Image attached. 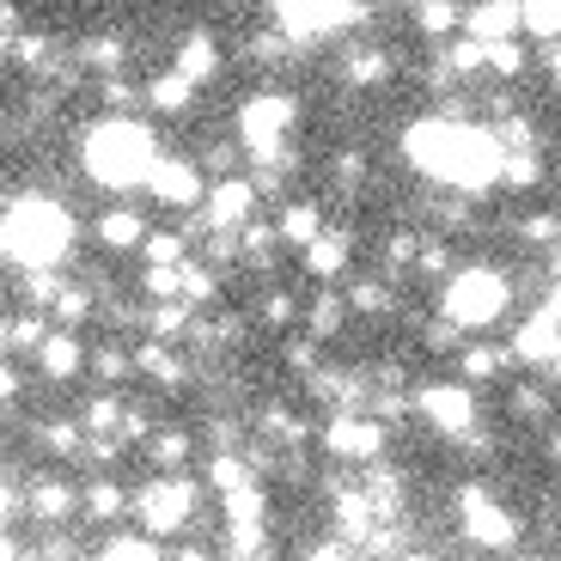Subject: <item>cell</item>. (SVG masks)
Masks as SVG:
<instances>
[{
  "label": "cell",
  "mask_w": 561,
  "mask_h": 561,
  "mask_svg": "<svg viewBox=\"0 0 561 561\" xmlns=\"http://www.w3.org/2000/svg\"><path fill=\"white\" fill-rule=\"evenodd\" d=\"M403 159L421 171V178L446 183L451 196L477 202V196H489V190H501L506 147L494 140V123L427 111V116H415V123L403 128Z\"/></svg>",
  "instance_id": "6da1fadb"
},
{
  "label": "cell",
  "mask_w": 561,
  "mask_h": 561,
  "mask_svg": "<svg viewBox=\"0 0 561 561\" xmlns=\"http://www.w3.org/2000/svg\"><path fill=\"white\" fill-rule=\"evenodd\" d=\"M159 128L140 123V116H85L80 128V171L111 196H128V190H147L159 165Z\"/></svg>",
  "instance_id": "7a4b0ae2"
},
{
  "label": "cell",
  "mask_w": 561,
  "mask_h": 561,
  "mask_svg": "<svg viewBox=\"0 0 561 561\" xmlns=\"http://www.w3.org/2000/svg\"><path fill=\"white\" fill-rule=\"evenodd\" d=\"M73 232H80V220H73V208L61 196H49V190H25L19 196L13 190V202H7V263L19 275L56 268L73 251Z\"/></svg>",
  "instance_id": "3957f363"
},
{
  "label": "cell",
  "mask_w": 561,
  "mask_h": 561,
  "mask_svg": "<svg viewBox=\"0 0 561 561\" xmlns=\"http://www.w3.org/2000/svg\"><path fill=\"white\" fill-rule=\"evenodd\" d=\"M506 311H513V275L494 268V263H463L458 275L439 287V318L470 342L489 336Z\"/></svg>",
  "instance_id": "277c9868"
},
{
  "label": "cell",
  "mask_w": 561,
  "mask_h": 561,
  "mask_svg": "<svg viewBox=\"0 0 561 561\" xmlns=\"http://www.w3.org/2000/svg\"><path fill=\"white\" fill-rule=\"evenodd\" d=\"M232 128H239V147L251 153V165H275L280 153H294L299 99H294V92H280V85H256V92H244V99H239Z\"/></svg>",
  "instance_id": "5b68a950"
},
{
  "label": "cell",
  "mask_w": 561,
  "mask_h": 561,
  "mask_svg": "<svg viewBox=\"0 0 561 561\" xmlns=\"http://www.w3.org/2000/svg\"><path fill=\"white\" fill-rule=\"evenodd\" d=\"M128 519L153 537V543L183 537L202 519V477H147L135 489V513H128Z\"/></svg>",
  "instance_id": "8992f818"
},
{
  "label": "cell",
  "mask_w": 561,
  "mask_h": 561,
  "mask_svg": "<svg viewBox=\"0 0 561 561\" xmlns=\"http://www.w3.org/2000/svg\"><path fill=\"white\" fill-rule=\"evenodd\" d=\"M458 531H463V543L489 549V556H506V549H519L525 525L489 482H463L458 489Z\"/></svg>",
  "instance_id": "52a82bcc"
},
{
  "label": "cell",
  "mask_w": 561,
  "mask_h": 561,
  "mask_svg": "<svg viewBox=\"0 0 561 561\" xmlns=\"http://www.w3.org/2000/svg\"><path fill=\"white\" fill-rule=\"evenodd\" d=\"M415 415L434 427L439 439H482V403L463 379H427L415 385Z\"/></svg>",
  "instance_id": "ba28073f"
},
{
  "label": "cell",
  "mask_w": 561,
  "mask_h": 561,
  "mask_svg": "<svg viewBox=\"0 0 561 561\" xmlns=\"http://www.w3.org/2000/svg\"><path fill=\"white\" fill-rule=\"evenodd\" d=\"M318 446L330 463H360V470H373L385 458V446H391V427L373 409H348V415H330L318 427Z\"/></svg>",
  "instance_id": "9c48e42d"
},
{
  "label": "cell",
  "mask_w": 561,
  "mask_h": 561,
  "mask_svg": "<svg viewBox=\"0 0 561 561\" xmlns=\"http://www.w3.org/2000/svg\"><path fill=\"white\" fill-rule=\"evenodd\" d=\"M85 506V482H73L68 470H37L25 477V525H37V537H61Z\"/></svg>",
  "instance_id": "30bf717a"
},
{
  "label": "cell",
  "mask_w": 561,
  "mask_h": 561,
  "mask_svg": "<svg viewBox=\"0 0 561 561\" xmlns=\"http://www.w3.org/2000/svg\"><path fill=\"white\" fill-rule=\"evenodd\" d=\"M208 190H214V178L202 171V159H190V153H165L153 165V178H147V196H153L159 208H183V214L208 208Z\"/></svg>",
  "instance_id": "8fae6325"
},
{
  "label": "cell",
  "mask_w": 561,
  "mask_h": 561,
  "mask_svg": "<svg viewBox=\"0 0 561 561\" xmlns=\"http://www.w3.org/2000/svg\"><path fill=\"white\" fill-rule=\"evenodd\" d=\"M256 208H263V190H256L251 178H220L208 190V208L196 214V244L208 239V232H244V226H256Z\"/></svg>",
  "instance_id": "7c38bea8"
},
{
  "label": "cell",
  "mask_w": 561,
  "mask_h": 561,
  "mask_svg": "<svg viewBox=\"0 0 561 561\" xmlns=\"http://www.w3.org/2000/svg\"><path fill=\"white\" fill-rule=\"evenodd\" d=\"M31 373H37L43 385H73L80 373H92V348H85V336H73V330H49V342L37 348Z\"/></svg>",
  "instance_id": "4fadbf2b"
},
{
  "label": "cell",
  "mask_w": 561,
  "mask_h": 561,
  "mask_svg": "<svg viewBox=\"0 0 561 561\" xmlns=\"http://www.w3.org/2000/svg\"><path fill=\"white\" fill-rule=\"evenodd\" d=\"M506 348H513V360H525V366H537V373H549V366H556V354H561V323L549 318L543 306L525 311V318L513 323Z\"/></svg>",
  "instance_id": "5bb4252c"
},
{
  "label": "cell",
  "mask_w": 561,
  "mask_h": 561,
  "mask_svg": "<svg viewBox=\"0 0 561 561\" xmlns=\"http://www.w3.org/2000/svg\"><path fill=\"white\" fill-rule=\"evenodd\" d=\"M135 513V489H123L116 477H85V506H80V519L92 525V531L111 537L116 525Z\"/></svg>",
  "instance_id": "9a60e30c"
},
{
  "label": "cell",
  "mask_w": 561,
  "mask_h": 561,
  "mask_svg": "<svg viewBox=\"0 0 561 561\" xmlns=\"http://www.w3.org/2000/svg\"><path fill=\"white\" fill-rule=\"evenodd\" d=\"M92 239H99L104 251H147L153 226H147V214H140L135 202H111V208L92 220Z\"/></svg>",
  "instance_id": "2e32d148"
},
{
  "label": "cell",
  "mask_w": 561,
  "mask_h": 561,
  "mask_svg": "<svg viewBox=\"0 0 561 561\" xmlns=\"http://www.w3.org/2000/svg\"><path fill=\"white\" fill-rule=\"evenodd\" d=\"M463 37H477L482 49H494V43H525L519 37V7H513V0H482V7H463Z\"/></svg>",
  "instance_id": "e0dca14e"
},
{
  "label": "cell",
  "mask_w": 561,
  "mask_h": 561,
  "mask_svg": "<svg viewBox=\"0 0 561 561\" xmlns=\"http://www.w3.org/2000/svg\"><path fill=\"white\" fill-rule=\"evenodd\" d=\"M348 323H354L348 294H342V287H318V294L306 299V323H299V330H306V342H336Z\"/></svg>",
  "instance_id": "ac0fdd59"
},
{
  "label": "cell",
  "mask_w": 561,
  "mask_h": 561,
  "mask_svg": "<svg viewBox=\"0 0 561 561\" xmlns=\"http://www.w3.org/2000/svg\"><path fill=\"white\" fill-rule=\"evenodd\" d=\"M147 458H153V477H190V458H196V427L165 421V427L147 439Z\"/></svg>",
  "instance_id": "d6986e66"
},
{
  "label": "cell",
  "mask_w": 561,
  "mask_h": 561,
  "mask_svg": "<svg viewBox=\"0 0 561 561\" xmlns=\"http://www.w3.org/2000/svg\"><path fill=\"white\" fill-rule=\"evenodd\" d=\"M391 68L397 61L385 56L379 43L360 37V43H348V56H342V85H348V92H379V85L391 80Z\"/></svg>",
  "instance_id": "ffe728a7"
},
{
  "label": "cell",
  "mask_w": 561,
  "mask_h": 561,
  "mask_svg": "<svg viewBox=\"0 0 561 561\" xmlns=\"http://www.w3.org/2000/svg\"><path fill=\"white\" fill-rule=\"evenodd\" d=\"M506 366H513V348H506V342L477 336V342H463V348H458V379L470 385V391H477V385L506 379Z\"/></svg>",
  "instance_id": "44dd1931"
},
{
  "label": "cell",
  "mask_w": 561,
  "mask_h": 561,
  "mask_svg": "<svg viewBox=\"0 0 561 561\" xmlns=\"http://www.w3.org/2000/svg\"><path fill=\"white\" fill-rule=\"evenodd\" d=\"M299 263H306V275L323 280V287H330V280H348V268H354V239L342 232V226H330V232H323V239L311 244L306 256H299Z\"/></svg>",
  "instance_id": "7402d4cb"
},
{
  "label": "cell",
  "mask_w": 561,
  "mask_h": 561,
  "mask_svg": "<svg viewBox=\"0 0 561 561\" xmlns=\"http://www.w3.org/2000/svg\"><path fill=\"white\" fill-rule=\"evenodd\" d=\"M171 68H178L183 80L208 85L214 73H220V37H214V31H183L178 49H171Z\"/></svg>",
  "instance_id": "603a6c76"
},
{
  "label": "cell",
  "mask_w": 561,
  "mask_h": 561,
  "mask_svg": "<svg viewBox=\"0 0 561 561\" xmlns=\"http://www.w3.org/2000/svg\"><path fill=\"white\" fill-rule=\"evenodd\" d=\"M275 232H280V244H287V251H299V256H306L311 244H318L323 232H330V220H323V208H318V202H280Z\"/></svg>",
  "instance_id": "cb8c5ba5"
},
{
  "label": "cell",
  "mask_w": 561,
  "mask_h": 561,
  "mask_svg": "<svg viewBox=\"0 0 561 561\" xmlns=\"http://www.w3.org/2000/svg\"><path fill=\"white\" fill-rule=\"evenodd\" d=\"M135 373L140 379H153L159 391H183V385H190V360H183V348H165V342H135Z\"/></svg>",
  "instance_id": "d4e9b609"
},
{
  "label": "cell",
  "mask_w": 561,
  "mask_h": 561,
  "mask_svg": "<svg viewBox=\"0 0 561 561\" xmlns=\"http://www.w3.org/2000/svg\"><path fill=\"white\" fill-rule=\"evenodd\" d=\"M506 415L549 434V427H556V385L549 379H519L513 391H506Z\"/></svg>",
  "instance_id": "484cf974"
},
{
  "label": "cell",
  "mask_w": 561,
  "mask_h": 561,
  "mask_svg": "<svg viewBox=\"0 0 561 561\" xmlns=\"http://www.w3.org/2000/svg\"><path fill=\"white\" fill-rule=\"evenodd\" d=\"M348 311L354 318H391L397 311V287H391V275H348Z\"/></svg>",
  "instance_id": "4316f807"
},
{
  "label": "cell",
  "mask_w": 561,
  "mask_h": 561,
  "mask_svg": "<svg viewBox=\"0 0 561 561\" xmlns=\"http://www.w3.org/2000/svg\"><path fill=\"white\" fill-rule=\"evenodd\" d=\"M49 330H56V323L43 318V311L19 306L13 318H7V360H37V348L49 342Z\"/></svg>",
  "instance_id": "83f0119b"
},
{
  "label": "cell",
  "mask_w": 561,
  "mask_h": 561,
  "mask_svg": "<svg viewBox=\"0 0 561 561\" xmlns=\"http://www.w3.org/2000/svg\"><path fill=\"white\" fill-rule=\"evenodd\" d=\"M190 104H196V80H183L178 68H165V73H153V80H147V111L183 116Z\"/></svg>",
  "instance_id": "f1b7e54d"
},
{
  "label": "cell",
  "mask_w": 561,
  "mask_h": 561,
  "mask_svg": "<svg viewBox=\"0 0 561 561\" xmlns=\"http://www.w3.org/2000/svg\"><path fill=\"white\" fill-rule=\"evenodd\" d=\"M409 25H415L421 37L434 43V49H446L451 37H463V7H446V0H434V7H415V13H409Z\"/></svg>",
  "instance_id": "f546056e"
},
{
  "label": "cell",
  "mask_w": 561,
  "mask_h": 561,
  "mask_svg": "<svg viewBox=\"0 0 561 561\" xmlns=\"http://www.w3.org/2000/svg\"><path fill=\"white\" fill-rule=\"evenodd\" d=\"M92 311H99V287H92V280H68V287H61V299H56V311H49V323L80 336V323L92 318Z\"/></svg>",
  "instance_id": "4dcf8cb0"
},
{
  "label": "cell",
  "mask_w": 561,
  "mask_h": 561,
  "mask_svg": "<svg viewBox=\"0 0 561 561\" xmlns=\"http://www.w3.org/2000/svg\"><path fill=\"white\" fill-rule=\"evenodd\" d=\"M306 323V306H299L287 287H268L263 299H256V330H275V336H287V330H299Z\"/></svg>",
  "instance_id": "1f68e13d"
},
{
  "label": "cell",
  "mask_w": 561,
  "mask_h": 561,
  "mask_svg": "<svg viewBox=\"0 0 561 561\" xmlns=\"http://www.w3.org/2000/svg\"><path fill=\"white\" fill-rule=\"evenodd\" d=\"M123 409H128V397H85V409H80V427H85V439H123Z\"/></svg>",
  "instance_id": "d6a6232c"
},
{
  "label": "cell",
  "mask_w": 561,
  "mask_h": 561,
  "mask_svg": "<svg viewBox=\"0 0 561 561\" xmlns=\"http://www.w3.org/2000/svg\"><path fill=\"white\" fill-rule=\"evenodd\" d=\"M519 37L561 49V0H525L519 7Z\"/></svg>",
  "instance_id": "836d02e7"
},
{
  "label": "cell",
  "mask_w": 561,
  "mask_h": 561,
  "mask_svg": "<svg viewBox=\"0 0 561 561\" xmlns=\"http://www.w3.org/2000/svg\"><path fill=\"white\" fill-rule=\"evenodd\" d=\"M171 549H159L147 531H111L99 549H92V561H165Z\"/></svg>",
  "instance_id": "e575fe53"
},
{
  "label": "cell",
  "mask_w": 561,
  "mask_h": 561,
  "mask_svg": "<svg viewBox=\"0 0 561 561\" xmlns=\"http://www.w3.org/2000/svg\"><path fill=\"white\" fill-rule=\"evenodd\" d=\"M543 159L537 153H506V165H501V190H513V196H537L543 190Z\"/></svg>",
  "instance_id": "d590c367"
},
{
  "label": "cell",
  "mask_w": 561,
  "mask_h": 561,
  "mask_svg": "<svg viewBox=\"0 0 561 561\" xmlns=\"http://www.w3.org/2000/svg\"><path fill=\"white\" fill-rule=\"evenodd\" d=\"M183 299H190V306H214V299H220V268H214L208 256H190V263H183Z\"/></svg>",
  "instance_id": "8d00e7d4"
},
{
  "label": "cell",
  "mask_w": 561,
  "mask_h": 561,
  "mask_svg": "<svg viewBox=\"0 0 561 561\" xmlns=\"http://www.w3.org/2000/svg\"><path fill=\"white\" fill-rule=\"evenodd\" d=\"M135 373V348H92V379L99 385H123Z\"/></svg>",
  "instance_id": "74e56055"
},
{
  "label": "cell",
  "mask_w": 561,
  "mask_h": 561,
  "mask_svg": "<svg viewBox=\"0 0 561 561\" xmlns=\"http://www.w3.org/2000/svg\"><path fill=\"white\" fill-rule=\"evenodd\" d=\"M489 73H494V80H519V73H525V43H494V49H489Z\"/></svg>",
  "instance_id": "f35d334b"
},
{
  "label": "cell",
  "mask_w": 561,
  "mask_h": 561,
  "mask_svg": "<svg viewBox=\"0 0 561 561\" xmlns=\"http://www.w3.org/2000/svg\"><path fill=\"white\" fill-rule=\"evenodd\" d=\"M299 561H360V549L342 543V537H311V543L299 549Z\"/></svg>",
  "instance_id": "ab89813d"
},
{
  "label": "cell",
  "mask_w": 561,
  "mask_h": 561,
  "mask_svg": "<svg viewBox=\"0 0 561 561\" xmlns=\"http://www.w3.org/2000/svg\"><path fill=\"white\" fill-rule=\"evenodd\" d=\"M7 561H43V549L25 543V537H7Z\"/></svg>",
  "instance_id": "60d3db41"
},
{
  "label": "cell",
  "mask_w": 561,
  "mask_h": 561,
  "mask_svg": "<svg viewBox=\"0 0 561 561\" xmlns=\"http://www.w3.org/2000/svg\"><path fill=\"white\" fill-rule=\"evenodd\" d=\"M165 561H220V556H214V549H202V543H178Z\"/></svg>",
  "instance_id": "b9f144b4"
},
{
  "label": "cell",
  "mask_w": 561,
  "mask_h": 561,
  "mask_svg": "<svg viewBox=\"0 0 561 561\" xmlns=\"http://www.w3.org/2000/svg\"><path fill=\"white\" fill-rule=\"evenodd\" d=\"M543 311L561 323V280H549V287H543Z\"/></svg>",
  "instance_id": "7bdbcfd3"
},
{
  "label": "cell",
  "mask_w": 561,
  "mask_h": 561,
  "mask_svg": "<svg viewBox=\"0 0 561 561\" xmlns=\"http://www.w3.org/2000/svg\"><path fill=\"white\" fill-rule=\"evenodd\" d=\"M549 458L561 463V421H556V427H549Z\"/></svg>",
  "instance_id": "ee69618b"
},
{
  "label": "cell",
  "mask_w": 561,
  "mask_h": 561,
  "mask_svg": "<svg viewBox=\"0 0 561 561\" xmlns=\"http://www.w3.org/2000/svg\"><path fill=\"white\" fill-rule=\"evenodd\" d=\"M549 80L561 85V49H549Z\"/></svg>",
  "instance_id": "f6af8a7d"
},
{
  "label": "cell",
  "mask_w": 561,
  "mask_h": 561,
  "mask_svg": "<svg viewBox=\"0 0 561 561\" xmlns=\"http://www.w3.org/2000/svg\"><path fill=\"white\" fill-rule=\"evenodd\" d=\"M543 379H549V385H556V391H561V354H556V366H549Z\"/></svg>",
  "instance_id": "bcb514c9"
},
{
  "label": "cell",
  "mask_w": 561,
  "mask_h": 561,
  "mask_svg": "<svg viewBox=\"0 0 561 561\" xmlns=\"http://www.w3.org/2000/svg\"><path fill=\"white\" fill-rule=\"evenodd\" d=\"M549 280H561V251H549Z\"/></svg>",
  "instance_id": "7dc6e473"
}]
</instances>
